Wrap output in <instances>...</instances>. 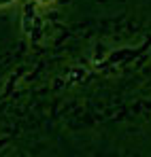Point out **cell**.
Wrapping results in <instances>:
<instances>
[{
    "label": "cell",
    "mask_w": 151,
    "mask_h": 157,
    "mask_svg": "<svg viewBox=\"0 0 151 157\" xmlns=\"http://www.w3.org/2000/svg\"><path fill=\"white\" fill-rule=\"evenodd\" d=\"M9 2H11V0H0V4H9Z\"/></svg>",
    "instance_id": "cell-1"
},
{
    "label": "cell",
    "mask_w": 151,
    "mask_h": 157,
    "mask_svg": "<svg viewBox=\"0 0 151 157\" xmlns=\"http://www.w3.org/2000/svg\"><path fill=\"white\" fill-rule=\"evenodd\" d=\"M41 2H51V0H41Z\"/></svg>",
    "instance_id": "cell-2"
}]
</instances>
